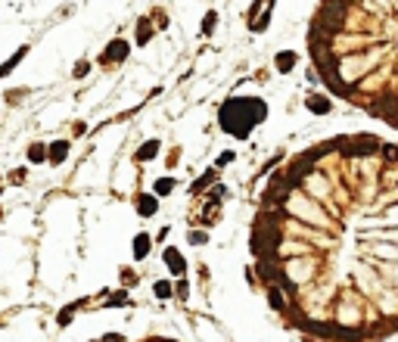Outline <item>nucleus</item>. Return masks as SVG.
<instances>
[{
  "instance_id": "1",
  "label": "nucleus",
  "mask_w": 398,
  "mask_h": 342,
  "mask_svg": "<svg viewBox=\"0 0 398 342\" xmlns=\"http://www.w3.org/2000/svg\"><path fill=\"white\" fill-rule=\"evenodd\" d=\"M268 115V106L261 100H246V97H237V100H227L221 106V128L233 137H246L258 121H264Z\"/></svg>"
},
{
  "instance_id": "2",
  "label": "nucleus",
  "mask_w": 398,
  "mask_h": 342,
  "mask_svg": "<svg viewBox=\"0 0 398 342\" xmlns=\"http://www.w3.org/2000/svg\"><path fill=\"white\" fill-rule=\"evenodd\" d=\"M376 137H370V134H361V137H355L352 140V147H349V153H355V156H367V153H373L376 150Z\"/></svg>"
},
{
  "instance_id": "3",
  "label": "nucleus",
  "mask_w": 398,
  "mask_h": 342,
  "mask_svg": "<svg viewBox=\"0 0 398 342\" xmlns=\"http://www.w3.org/2000/svg\"><path fill=\"white\" fill-rule=\"evenodd\" d=\"M124 56H128V44H124V41H112L109 47H106V53H103V62H121Z\"/></svg>"
},
{
  "instance_id": "4",
  "label": "nucleus",
  "mask_w": 398,
  "mask_h": 342,
  "mask_svg": "<svg viewBox=\"0 0 398 342\" xmlns=\"http://www.w3.org/2000/svg\"><path fill=\"white\" fill-rule=\"evenodd\" d=\"M268 305L274 311H286V296H283L280 286H271V290H268Z\"/></svg>"
},
{
  "instance_id": "5",
  "label": "nucleus",
  "mask_w": 398,
  "mask_h": 342,
  "mask_svg": "<svg viewBox=\"0 0 398 342\" xmlns=\"http://www.w3.org/2000/svg\"><path fill=\"white\" fill-rule=\"evenodd\" d=\"M165 261L171 264V271H174V274H184V271H187V261L180 258V252H177V249H165Z\"/></svg>"
},
{
  "instance_id": "6",
  "label": "nucleus",
  "mask_w": 398,
  "mask_h": 342,
  "mask_svg": "<svg viewBox=\"0 0 398 342\" xmlns=\"http://www.w3.org/2000/svg\"><path fill=\"white\" fill-rule=\"evenodd\" d=\"M147 252H150V237L147 233H137L134 237V258H147Z\"/></svg>"
},
{
  "instance_id": "7",
  "label": "nucleus",
  "mask_w": 398,
  "mask_h": 342,
  "mask_svg": "<svg viewBox=\"0 0 398 342\" xmlns=\"http://www.w3.org/2000/svg\"><path fill=\"white\" fill-rule=\"evenodd\" d=\"M137 212L150 218V215L156 212V196H140V199H137Z\"/></svg>"
},
{
  "instance_id": "8",
  "label": "nucleus",
  "mask_w": 398,
  "mask_h": 342,
  "mask_svg": "<svg viewBox=\"0 0 398 342\" xmlns=\"http://www.w3.org/2000/svg\"><path fill=\"white\" fill-rule=\"evenodd\" d=\"M65 156H69V143L59 140V143H53V147H50V162H62Z\"/></svg>"
},
{
  "instance_id": "9",
  "label": "nucleus",
  "mask_w": 398,
  "mask_h": 342,
  "mask_svg": "<svg viewBox=\"0 0 398 342\" xmlns=\"http://www.w3.org/2000/svg\"><path fill=\"white\" fill-rule=\"evenodd\" d=\"M81 305H84V302H72L69 308H62V311H59V317H56V320H59V327H65V323H72V314H75V311L81 308Z\"/></svg>"
},
{
  "instance_id": "10",
  "label": "nucleus",
  "mask_w": 398,
  "mask_h": 342,
  "mask_svg": "<svg viewBox=\"0 0 398 342\" xmlns=\"http://www.w3.org/2000/svg\"><path fill=\"white\" fill-rule=\"evenodd\" d=\"M296 65V53H277V69L280 72H289Z\"/></svg>"
},
{
  "instance_id": "11",
  "label": "nucleus",
  "mask_w": 398,
  "mask_h": 342,
  "mask_svg": "<svg viewBox=\"0 0 398 342\" xmlns=\"http://www.w3.org/2000/svg\"><path fill=\"white\" fill-rule=\"evenodd\" d=\"M308 109H314V112H330V100H323V97H308Z\"/></svg>"
},
{
  "instance_id": "12",
  "label": "nucleus",
  "mask_w": 398,
  "mask_h": 342,
  "mask_svg": "<svg viewBox=\"0 0 398 342\" xmlns=\"http://www.w3.org/2000/svg\"><path fill=\"white\" fill-rule=\"evenodd\" d=\"M174 190V181H171V177H159V181H156V196H168Z\"/></svg>"
},
{
  "instance_id": "13",
  "label": "nucleus",
  "mask_w": 398,
  "mask_h": 342,
  "mask_svg": "<svg viewBox=\"0 0 398 342\" xmlns=\"http://www.w3.org/2000/svg\"><path fill=\"white\" fill-rule=\"evenodd\" d=\"M156 153H159V143H156V140H150L143 150H137V159H140V162H147V159H153Z\"/></svg>"
},
{
  "instance_id": "14",
  "label": "nucleus",
  "mask_w": 398,
  "mask_h": 342,
  "mask_svg": "<svg viewBox=\"0 0 398 342\" xmlns=\"http://www.w3.org/2000/svg\"><path fill=\"white\" fill-rule=\"evenodd\" d=\"M153 293H156L159 299H168V296H174V293H171V283H168V280H159V283L153 286Z\"/></svg>"
},
{
  "instance_id": "15",
  "label": "nucleus",
  "mask_w": 398,
  "mask_h": 342,
  "mask_svg": "<svg viewBox=\"0 0 398 342\" xmlns=\"http://www.w3.org/2000/svg\"><path fill=\"white\" fill-rule=\"evenodd\" d=\"M150 34H153L150 22H140V25H137V44H147V41H150Z\"/></svg>"
},
{
  "instance_id": "16",
  "label": "nucleus",
  "mask_w": 398,
  "mask_h": 342,
  "mask_svg": "<svg viewBox=\"0 0 398 342\" xmlns=\"http://www.w3.org/2000/svg\"><path fill=\"white\" fill-rule=\"evenodd\" d=\"M212 181H215V171H206V174H203V177H199V181L193 184V193H199V190H203V187H209Z\"/></svg>"
},
{
  "instance_id": "17",
  "label": "nucleus",
  "mask_w": 398,
  "mask_h": 342,
  "mask_svg": "<svg viewBox=\"0 0 398 342\" xmlns=\"http://www.w3.org/2000/svg\"><path fill=\"white\" fill-rule=\"evenodd\" d=\"M44 156H47V150H44V147H41V143H34V147H31V150H28V159H31V162H41V159H44Z\"/></svg>"
},
{
  "instance_id": "18",
  "label": "nucleus",
  "mask_w": 398,
  "mask_h": 342,
  "mask_svg": "<svg viewBox=\"0 0 398 342\" xmlns=\"http://www.w3.org/2000/svg\"><path fill=\"white\" fill-rule=\"evenodd\" d=\"M22 56H25V50H19V53H16V56H13L10 62H4V65H0V75H7V72H13V65H16V62H19Z\"/></svg>"
},
{
  "instance_id": "19",
  "label": "nucleus",
  "mask_w": 398,
  "mask_h": 342,
  "mask_svg": "<svg viewBox=\"0 0 398 342\" xmlns=\"http://www.w3.org/2000/svg\"><path fill=\"white\" fill-rule=\"evenodd\" d=\"M215 25H218V16H215V13H206V22H203V31L209 34V31H215Z\"/></svg>"
},
{
  "instance_id": "20",
  "label": "nucleus",
  "mask_w": 398,
  "mask_h": 342,
  "mask_svg": "<svg viewBox=\"0 0 398 342\" xmlns=\"http://www.w3.org/2000/svg\"><path fill=\"white\" fill-rule=\"evenodd\" d=\"M383 156H386L389 162H398V147H383Z\"/></svg>"
},
{
  "instance_id": "21",
  "label": "nucleus",
  "mask_w": 398,
  "mask_h": 342,
  "mask_svg": "<svg viewBox=\"0 0 398 342\" xmlns=\"http://www.w3.org/2000/svg\"><path fill=\"white\" fill-rule=\"evenodd\" d=\"M190 243H196V246H203V243H206V233H203V230H196V233H190Z\"/></svg>"
},
{
  "instance_id": "22",
  "label": "nucleus",
  "mask_w": 398,
  "mask_h": 342,
  "mask_svg": "<svg viewBox=\"0 0 398 342\" xmlns=\"http://www.w3.org/2000/svg\"><path fill=\"white\" fill-rule=\"evenodd\" d=\"M187 293H190V286H187V280H180V283H177V296H180V299H187Z\"/></svg>"
},
{
  "instance_id": "23",
  "label": "nucleus",
  "mask_w": 398,
  "mask_h": 342,
  "mask_svg": "<svg viewBox=\"0 0 398 342\" xmlns=\"http://www.w3.org/2000/svg\"><path fill=\"white\" fill-rule=\"evenodd\" d=\"M100 342H124V336L121 333H109V336H103Z\"/></svg>"
},
{
  "instance_id": "24",
  "label": "nucleus",
  "mask_w": 398,
  "mask_h": 342,
  "mask_svg": "<svg viewBox=\"0 0 398 342\" xmlns=\"http://www.w3.org/2000/svg\"><path fill=\"white\" fill-rule=\"evenodd\" d=\"M87 69H90L87 62H78V65H75V78H81V75H84V72H87Z\"/></svg>"
},
{
  "instance_id": "25",
  "label": "nucleus",
  "mask_w": 398,
  "mask_h": 342,
  "mask_svg": "<svg viewBox=\"0 0 398 342\" xmlns=\"http://www.w3.org/2000/svg\"><path fill=\"white\" fill-rule=\"evenodd\" d=\"M230 159H233V153H221V156H218V165H227Z\"/></svg>"
},
{
  "instance_id": "26",
  "label": "nucleus",
  "mask_w": 398,
  "mask_h": 342,
  "mask_svg": "<svg viewBox=\"0 0 398 342\" xmlns=\"http://www.w3.org/2000/svg\"><path fill=\"white\" fill-rule=\"evenodd\" d=\"M109 305H124V293H118V296H112V299H109Z\"/></svg>"
}]
</instances>
